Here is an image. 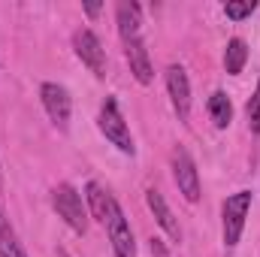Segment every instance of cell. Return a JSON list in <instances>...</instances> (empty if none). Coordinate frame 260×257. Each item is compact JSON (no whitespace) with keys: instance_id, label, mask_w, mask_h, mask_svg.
<instances>
[{"instance_id":"obj_11","label":"cell","mask_w":260,"mask_h":257,"mask_svg":"<svg viewBox=\"0 0 260 257\" xmlns=\"http://www.w3.org/2000/svg\"><path fill=\"white\" fill-rule=\"evenodd\" d=\"M115 24H118L121 43L124 40H133V37H142V6L133 3V0L118 3L115 6Z\"/></svg>"},{"instance_id":"obj_1","label":"cell","mask_w":260,"mask_h":257,"mask_svg":"<svg viewBox=\"0 0 260 257\" xmlns=\"http://www.w3.org/2000/svg\"><path fill=\"white\" fill-rule=\"evenodd\" d=\"M251 203L254 197L251 191H236L230 194L224 203H221V239H224V248L233 251L245 233V221H248V212H251Z\"/></svg>"},{"instance_id":"obj_15","label":"cell","mask_w":260,"mask_h":257,"mask_svg":"<svg viewBox=\"0 0 260 257\" xmlns=\"http://www.w3.org/2000/svg\"><path fill=\"white\" fill-rule=\"evenodd\" d=\"M109 197H112V194L106 191V188H103L100 182H94V179H91V182L85 185V203H88V212H91V215H94L97 221H103Z\"/></svg>"},{"instance_id":"obj_10","label":"cell","mask_w":260,"mask_h":257,"mask_svg":"<svg viewBox=\"0 0 260 257\" xmlns=\"http://www.w3.org/2000/svg\"><path fill=\"white\" fill-rule=\"evenodd\" d=\"M124 58H127L130 73H133V79H136L139 85H151V82H154V64H151V55H148L142 37L124 40Z\"/></svg>"},{"instance_id":"obj_18","label":"cell","mask_w":260,"mask_h":257,"mask_svg":"<svg viewBox=\"0 0 260 257\" xmlns=\"http://www.w3.org/2000/svg\"><path fill=\"white\" fill-rule=\"evenodd\" d=\"M82 9H85V15H91V18H94V15H100V9H103V6H100V3H85Z\"/></svg>"},{"instance_id":"obj_19","label":"cell","mask_w":260,"mask_h":257,"mask_svg":"<svg viewBox=\"0 0 260 257\" xmlns=\"http://www.w3.org/2000/svg\"><path fill=\"white\" fill-rule=\"evenodd\" d=\"M151 254H154V257H167L164 245H160V239H151Z\"/></svg>"},{"instance_id":"obj_17","label":"cell","mask_w":260,"mask_h":257,"mask_svg":"<svg viewBox=\"0 0 260 257\" xmlns=\"http://www.w3.org/2000/svg\"><path fill=\"white\" fill-rule=\"evenodd\" d=\"M254 9H257L254 0H245V3H233V0H227V3H224V15H227L230 21H242V18H248Z\"/></svg>"},{"instance_id":"obj_8","label":"cell","mask_w":260,"mask_h":257,"mask_svg":"<svg viewBox=\"0 0 260 257\" xmlns=\"http://www.w3.org/2000/svg\"><path fill=\"white\" fill-rule=\"evenodd\" d=\"M164 79H167V94H170V103H173L176 115L182 121H188L191 118V79H188V70L182 64H170Z\"/></svg>"},{"instance_id":"obj_13","label":"cell","mask_w":260,"mask_h":257,"mask_svg":"<svg viewBox=\"0 0 260 257\" xmlns=\"http://www.w3.org/2000/svg\"><path fill=\"white\" fill-rule=\"evenodd\" d=\"M248 64V43L242 37H230L227 46H224V70L230 76H239Z\"/></svg>"},{"instance_id":"obj_3","label":"cell","mask_w":260,"mask_h":257,"mask_svg":"<svg viewBox=\"0 0 260 257\" xmlns=\"http://www.w3.org/2000/svg\"><path fill=\"white\" fill-rule=\"evenodd\" d=\"M97 127H100V133L106 136V142L115 145L121 154H127V157L136 154L133 133H130V127H127V121H124V115H121V109H118V100H115V97H106V100L100 103Z\"/></svg>"},{"instance_id":"obj_6","label":"cell","mask_w":260,"mask_h":257,"mask_svg":"<svg viewBox=\"0 0 260 257\" xmlns=\"http://www.w3.org/2000/svg\"><path fill=\"white\" fill-rule=\"evenodd\" d=\"M40 100H43V109L49 115V121L61 130H70V118H73V97L61 82H43L40 85Z\"/></svg>"},{"instance_id":"obj_9","label":"cell","mask_w":260,"mask_h":257,"mask_svg":"<svg viewBox=\"0 0 260 257\" xmlns=\"http://www.w3.org/2000/svg\"><path fill=\"white\" fill-rule=\"evenodd\" d=\"M145 206L151 209L157 227L170 236V242H182V224H179V218L173 215L170 203L164 200V194L157 191V188H148V191H145Z\"/></svg>"},{"instance_id":"obj_14","label":"cell","mask_w":260,"mask_h":257,"mask_svg":"<svg viewBox=\"0 0 260 257\" xmlns=\"http://www.w3.org/2000/svg\"><path fill=\"white\" fill-rule=\"evenodd\" d=\"M206 109H209V118H212V124L218 130L230 127V121H233V103H230V97L224 91H212Z\"/></svg>"},{"instance_id":"obj_12","label":"cell","mask_w":260,"mask_h":257,"mask_svg":"<svg viewBox=\"0 0 260 257\" xmlns=\"http://www.w3.org/2000/svg\"><path fill=\"white\" fill-rule=\"evenodd\" d=\"M0 257H27L12 221H9V215L3 212V206H0Z\"/></svg>"},{"instance_id":"obj_7","label":"cell","mask_w":260,"mask_h":257,"mask_svg":"<svg viewBox=\"0 0 260 257\" xmlns=\"http://www.w3.org/2000/svg\"><path fill=\"white\" fill-rule=\"evenodd\" d=\"M73 52H76V58L88 67L97 79L106 76V49H103L100 37L91 27H79L73 34Z\"/></svg>"},{"instance_id":"obj_16","label":"cell","mask_w":260,"mask_h":257,"mask_svg":"<svg viewBox=\"0 0 260 257\" xmlns=\"http://www.w3.org/2000/svg\"><path fill=\"white\" fill-rule=\"evenodd\" d=\"M245 118H248V130H251V133H260V79H257L254 94H251L248 103H245Z\"/></svg>"},{"instance_id":"obj_20","label":"cell","mask_w":260,"mask_h":257,"mask_svg":"<svg viewBox=\"0 0 260 257\" xmlns=\"http://www.w3.org/2000/svg\"><path fill=\"white\" fill-rule=\"evenodd\" d=\"M58 257H70V254H67V251H58Z\"/></svg>"},{"instance_id":"obj_4","label":"cell","mask_w":260,"mask_h":257,"mask_svg":"<svg viewBox=\"0 0 260 257\" xmlns=\"http://www.w3.org/2000/svg\"><path fill=\"white\" fill-rule=\"evenodd\" d=\"M109 233V242H112V254L115 257H139L136 254V239H133V227H130L127 215L121 209V203L115 197H109L106 203V215L100 221Z\"/></svg>"},{"instance_id":"obj_2","label":"cell","mask_w":260,"mask_h":257,"mask_svg":"<svg viewBox=\"0 0 260 257\" xmlns=\"http://www.w3.org/2000/svg\"><path fill=\"white\" fill-rule=\"evenodd\" d=\"M49 200H52V209L58 212V218L64 221L76 236L88 233V206H85V197L76 191L70 182L55 185L52 194H49Z\"/></svg>"},{"instance_id":"obj_5","label":"cell","mask_w":260,"mask_h":257,"mask_svg":"<svg viewBox=\"0 0 260 257\" xmlns=\"http://www.w3.org/2000/svg\"><path fill=\"white\" fill-rule=\"evenodd\" d=\"M170 160H173V179H176L179 194H182L188 203H200V197H203V185H200V170H197L191 151H188L185 145H176Z\"/></svg>"}]
</instances>
